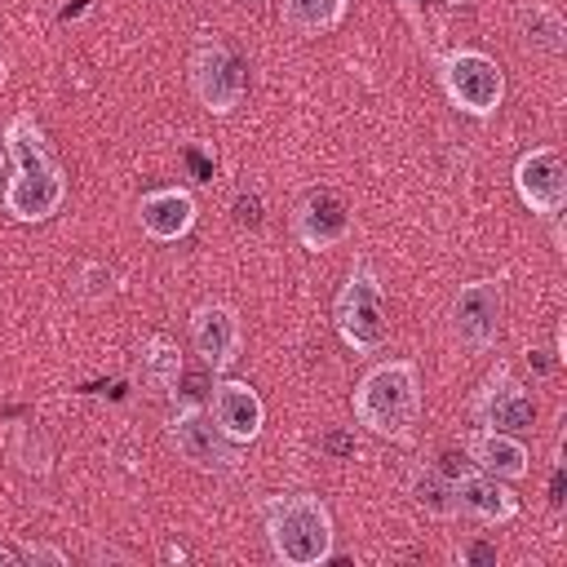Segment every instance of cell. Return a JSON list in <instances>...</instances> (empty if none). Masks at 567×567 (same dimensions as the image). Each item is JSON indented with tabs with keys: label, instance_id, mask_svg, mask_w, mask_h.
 Returning <instances> with one entry per match:
<instances>
[{
	"label": "cell",
	"instance_id": "13",
	"mask_svg": "<svg viewBox=\"0 0 567 567\" xmlns=\"http://www.w3.org/2000/svg\"><path fill=\"white\" fill-rule=\"evenodd\" d=\"M208 412H213V421L221 425V434H226L230 443H252V439H261L266 403H261V394H257L248 381H235V377L213 381Z\"/></svg>",
	"mask_w": 567,
	"mask_h": 567
},
{
	"label": "cell",
	"instance_id": "10",
	"mask_svg": "<svg viewBox=\"0 0 567 567\" xmlns=\"http://www.w3.org/2000/svg\"><path fill=\"white\" fill-rule=\"evenodd\" d=\"M514 190L536 217H563L567 208V159L558 146H532L514 164Z\"/></svg>",
	"mask_w": 567,
	"mask_h": 567
},
{
	"label": "cell",
	"instance_id": "16",
	"mask_svg": "<svg viewBox=\"0 0 567 567\" xmlns=\"http://www.w3.org/2000/svg\"><path fill=\"white\" fill-rule=\"evenodd\" d=\"M456 483V509L465 514V518H478V523H514L518 518V496L509 492V483L505 478H492V474H483V470H465V474H456L452 478Z\"/></svg>",
	"mask_w": 567,
	"mask_h": 567
},
{
	"label": "cell",
	"instance_id": "25",
	"mask_svg": "<svg viewBox=\"0 0 567 567\" xmlns=\"http://www.w3.org/2000/svg\"><path fill=\"white\" fill-rule=\"evenodd\" d=\"M182 159H186V168H190V182H213V173H217V159L208 155V151H199V146H186L182 151Z\"/></svg>",
	"mask_w": 567,
	"mask_h": 567
},
{
	"label": "cell",
	"instance_id": "30",
	"mask_svg": "<svg viewBox=\"0 0 567 567\" xmlns=\"http://www.w3.org/2000/svg\"><path fill=\"white\" fill-rule=\"evenodd\" d=\"M4 159H9V151H4V146H0V177H4Z\"/></svg>",
	"mask_w": 567,
	"mask_h": 567
},
{
	"label": "cell",
	"instance_id": "1",
	"mask_svg": "<svg viewBox=\"0 0 567 567\" xmlns=\"http://www.w3.org/2000/svg\"><path fill=\"white\" fill-rule=\"evenodd\" d=\"M4 151L13 164L9 182H4V213L13 221H27V226L58 217L66 204V173L53 159L44 128L31 111H18L4 124Z\"/></svg>",
	"mask_w": 567,
	"mask_h": 567
},
{
	"label": "cell",
	"instance_id": "6",
	"mask_svg": "<svg viewBox=\"0 0 567 567\" xmlns=\"http://www.w3.org/2000/svg\"><path fill=\"white\" fill-rule=\"evenodd\" d=\"M168 443L199 474H235L239 470V443H230L221 434V425L213 421V412L199 399L177 403V412L168 416Z\"/></svg>",
	"mask_w": 567,
	"mask_h": 567
},
{
	"label": "cell",
	"instance_id": "23",
	"mask_svg": "<svg viewBox=\"0 0 567 567\" xmlns=\"http://www.w3.org/2000/svg\"><path fill=\"white\" fill-rule=\"evenodd\" d=\"M230 221L239 230H257L266 221V204H261V190L257 186H239L235 199H230Z\"/></svg>",
	"mask_w": 567,
	"mask_h": 567
},
{
	"label": "cell",
	"instance_id": "28",
	"mask_svg": "<svg viewBox=\"0 0 567 567\" xmlns=\"http://www.w3.org/2000/svg\"><path fill=\"white\" fill-rule=\"evenodd\" d=\"M0 563L18 567V563H22V549H13V545H0Z\"/></svg>",
	"mask_w": 567,
	"mask_h": 567
},
{
	"label": "cell",
	"instance_id": "19",
	"mask_svg": "<svg viewBox=\"0 0 567 567\" xmlns=\"http://www.w3.org/2000/svg\"><path fill=\"white\" fill-rule=\"evenodd\" d=\"M408 496H412V505L421 509V514H430V518H456L461 509H456V483L443 474V470H434V465H416L412 474H408Z\"/></svg>",
	"mask_w": 567,
	"mask_h": 567
},
{
	"label": "cell",
	"instance_id": "24",
	"mask_svg": "<svg viewBox=\"0 0 567 567\" xmlns=\"http://www.w3.org/2000/svg\"><path fill=\"white\" fill-rule=\"evenodd\" d=\"M456 563L461 567H496L501 563V549L492 540H483V536H465L456 545Z\"/></svg>",
	"mask_w": 567,
	"mask_h": 567
},
{
	"label": "cell",
	"instance_id": "26",
	"mask_svg": "<svg viewBox=\"0 0 567 567\" xmlns=\"http://www.w3.org/2000/svg\"><path fill=\"white\" fill-rule=\"evenodd\" d=\"M319 447H323L328 456H337V461H350V456L359 452V443H354V434H350V430H328V434L319 439Z\"/></svg>",
	"mask_w": 567,
	"mask_h": 567
},
{
	"label": "cell",
	"instance_id": "8",
	"mask_svg": "<svg viewBox=\"0 0 567 567\" xmlns=\"http://www.w3.org/2000/svg\"><path fill=\"white\" fill-rule=\"evenodd\" d=\"M536 416H540L536 394L514 377L509 363H496V368L478 381V390H474V399H470V421H474L478 430H501V434H518V439H523V434H532Z\"/></svg>",
	"mask_w": 567,
	"mask_h": 567
},
{
	"label": "cell",
	"instance_id": "18",
	"mask_svg": "<svg viewBox=\"0 0 567 567\" xmlns=\"http://www.w3.org/2000/svg\"><path fill=\"white\" fill-rule=\"evenodd\" d=\"M4 456L31 478H44L53 470V443L35 421H18L4 430Z\"/></svg>",
	"mask_w": 567,
	"mask_h": 567
},
{
	"label": "cell",
	"instance_id": "12",
	"mask_svg": "<svg viewBox=\"0 0 567 567\" xmlns=\"http://www.w3.org/2000/svg\"><path fill=\"white\" fill-rule=\"evenodd\" d=\"M190 346L204 363V372L213 377H226L244 350V328H239V315L226 306V301H199L190 310Z\"/></svg>",
	"mask_w": 567,
	"mask_h": 567
},
{
	"label": "cell",
	"instance_id": "7",
	"mask_svg": "<svg viewBox=\"0 0 567 567\" xmlns=\"http://www.w3.org/2000/svg\"><path fill=\"white\" fill-rule=\"evenodd\" d=\"M190 93L199 97L204 111L213 115H230L244 93H248V62L239 49H230L226 40H199L190 53Z\"/></svg>",
	"mask_w": 567,
	"mask_h": 567
},
{
	"label": "cell",
	"instance_id": "2",
	"mask_svg": "<svg viewBox=\"0 0 567 567\" xmlns=\"http://www.w3.org/2000/svg\"><path fill=\"white\" fill-rule=\"evenodd\" d=\"M354 421L390 443H412L416 434V416H421V372L412 359H385L372 363L354 394H350Z\"/></svg>",
	"mask_w": 567,
	"mask_h": 567
},
{
	"label": "cell",
	"instance_id": "11",
	"mask_svg": "<svg viewBox=\"0 0 567 567\" xmlns=\"http://www.w3.org/2000/svg\"><path fill=\"white\" fill-rule=\"evenodd\" d=\"M354 230V213H350V199L332 186H310L297 204H292V235L301 248L310 252H323V248H337L346 235Z\"/></svg>",
	"mask_w": 567,
	"mask_h": 567
},
{
	"label": "cell",
	"instance_id": "20",
	"mask_svg": "<svg viewBox=\"0 0 567 567\" xmlns=\"http://www.w3.org/2000/svg\"><path fill=\"white\" fill-rule=\"evenodd\" d=\"M350 0H279V18L292 35H323L346 22Z\"/></svg>",
	"mask_w": 567,
	"mask_h": 567
},
{
	"label": "cell",
	"instance_id": "14",
	"mask_svg": "<svg viewBox=\"0 0 567 567\" xmlns=\"http://www.w3.org/2000/svg\"><path fill=\"white\" fill-rule=\"evenodd\" d=\"M195 217H199V204H195V195L182 190V186H159V190H146V195L137 199V226H142L155 244H173V239L190 235Z\"/></svg>",
	"mask_w": 567,
	"mask_h": 567
},
{
	"label": "cell",
	"instance_id": "3",
	"mask_svg": "<svg viewBox=\"0 0 567 567\" xmlns=\"http://www.w3.org/2000/svg\"><path fill=\"white\" fill-rule=\"evenodd\" d=\"M261 527L270 540V554L284 567H319L332 558L337 523L323 496L310 492H284L261 501Z\"/></svg>",
	"mask_w": 567,
	"mask_h": 567
},
{
	"label": "cell",
	"instance_id": "9",
	"mask_svg": "<svg viewBox=\"0 0 567 567\" xmlns=\"http://www.w3.org/2000/svg\"><path fill=\"white\" fill-rule=\"evenodd\" d=\"M452 341L465 354H487L501 341V319H505V275L496 279H470L452 297Z\"/></svg>",
	"mask_w": 567,
	"mask_h": 567
},
{
	"label": "cell",
	"instance_id": "21",
	"mask_svg": "<svg viewBox=\"0 0 567 567\" xmlns=\"http://www.w3.org/2000/svg\"><path fill=\"white\" fill-rule=\"evenodd\" d=\"M518 31H523V44L536 49V53L558 58V53L567 49V22H563V13H558L554 4H545V0H532V4L523 9Z\"/></svg>",
	"mask_w": 567,
	"mask_h": 567
},
{
	"label": "cell",
	"instance_id": "17",
	"mask_svg": "<svg viewBox=\"0 0 567 567\" xmlns=\"http://www.w3.org/2000/svg\"><path fill=\"white\" fill-rule=\"evenodd\" d=\"M182 350H177V341L168 337V332H151L142 346H137V377H142V385L151 390V394H159V399H168L173 390H177V381H182Z\"/></svg>",
	"mask_w": 567,
	"mask_h": 567
},
{
	"label": "cell",
	"instance_id": "29",
	"mask_svg": "<svg viewBox=\"0 0 567 567\" xmlns=\"http://www.w3.org/2000/svg\"><path fill=\"white\" fill-rule=\"evenodd\" d=\"M403 9H412V4H430V0H399ZM439 4H461V0H439Z\"/></svg>",
	"mask_w": 567,
	"mask_h": 567
},
{
	"label": "cell",
	"instance_id": "15",
	"mask_svg": "<svg viewBox=\"0 0 567 567\" xmlns=\"http://www.w3.org/2000/svg\"><path fill=\"white\" fill-rule=\"evenodd\" d=\"M470 465L492 474V478H505V483H518L532 474V452L518 434H501V430H470V439L461 443Z\"/></svg>",
	"mask_w": 567,
	"mask_h": 567
},
{
	"label": "cell",
	"instance_id": "4",
	"mask_svg": "<svg viewBox=\"0 0 567 567\" xmlns=\"http://www.w3.org/2000/svg\"><path fill=\"white\" fill-rule=\"evenodd\" d=\"M332 323L341 332V341L354 354H377L390 341V315H385V292L381 279L372 270V261H354L337 301H332Z\"/></svg>",
	"mask_w": 567,
	"mask_h": 567
},
{
	"label": "cell",
	"instance_id": "22",
	"mask_svg": "<svg viewBox=\"0 0 567 567\" xmlns=\"http://www.w3.org/2000/svg\"><path fill=\"white\" fill-rule=\"evenodd\" d=\"M115 279H120V275H115L106 261H84L80 275H75V292L89 297V301H102V297L115 292Z\"/></svg>",
	"mask_w": 567,
	"mask_h": 567
},
{
	"label": "cell",
	"instance_id": "5",
	"mask_svg": "<svg viewBox=\"0 0 567 567\" xmlns=\"http://www.w3.org/2000/svg\"><path fill=\"white\" fill-rule=\"evenodd\" d=\"M434 71L447 102L474 120H487L505 97V71L483 49H447L434 58Z\"/></svg>",
	"mask_w": 567,
	"mask_h": 567
},
{
	"label": "cell",
	"instance_id": "27",
	"mask_svg": "<svg viewBox=\"0 0 567 567\" xmlns=\"http://www.w3.org/2000/svg\"><path fill=\"white\" fill-rule=\"evenodd\" d=\"M22 563H49V567H66V554L53 549V545H27L22 549Z\"/></svg>",
	"mask_w": 567,
	"mask_h": 567
}]
</instances>
